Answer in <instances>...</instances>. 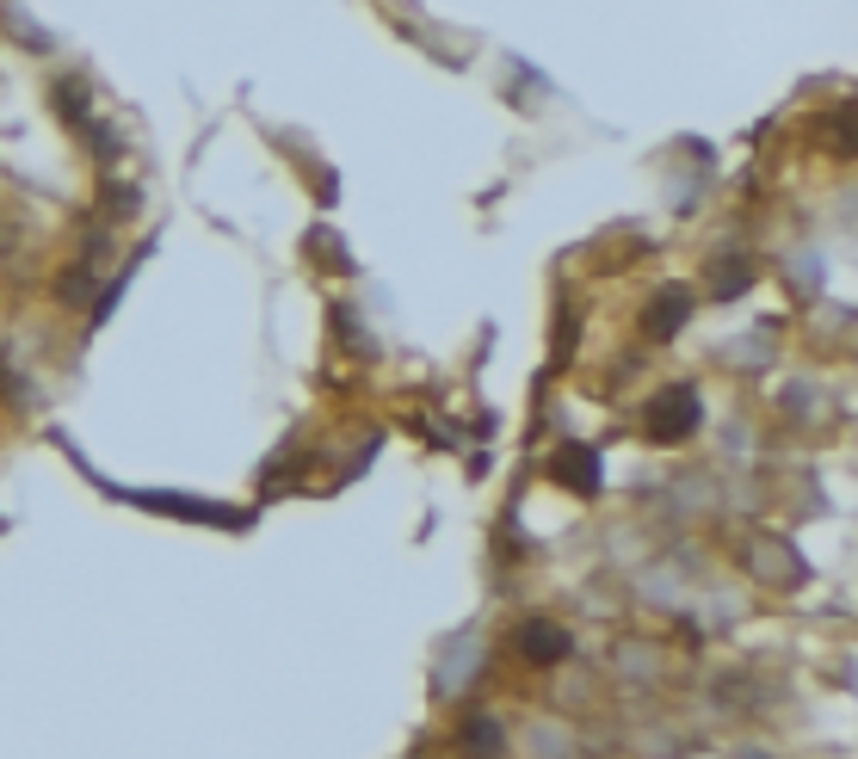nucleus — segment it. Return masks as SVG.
I'll return each mask as SVG.
<instances>
[{
    "instance_id": "4",
    "label": "nucleus",
    "mask_w": 858,
    "mask_h": 759,
    "mask_svg": "<svg viewBox=\"0 0 858 759\" xmlns=\"http://www.w3.org/2000/svg\"><path fill=\"white\" fill-rule=\"evenodd\" d=\"M556 469H562V476H581L575 488H593V476H599V457H593V451H568Z\"/></svg>"
},
{
    "instance_id": "5",
    "label": "nucleus",
    "mask_w": 858,
    "mask_h": 759,
    "mask_svg": "<svg viewBox=\"0 0 858 759\" xmlns=\"http://www.w3.org/2000/svg\"><path fill=\"white\" fill-rule=\"evenodd\" d=\"M463 741H470V753H476V747H482V753H494V747H500V741L488 735V722H470V729H463Z\"/></svg>"
},
{
    "instance_id": "3",
    "label": "nucleus",
    "mask_w": 858,
    "mask_h": 759,
    "mask_svg": "<svg viewBox=\"0 0 858 759\" xmlns=\"http://www.w3.org/2000/svg\"><path fill=\"white\" fill-rule=\"evenodd\" d=\"M519 642H525V655H531V661H556L562 648H568V636H556L550 624H531V630H525Z\"/></svg>"
},
{
    "instance_id": "1",
    "label": "nucleus",
    "mask_w": 858,
    "mask_h": 759,
    "mask_svg": "<svg viewBox=\"0 0 858 759\" xmlns=\"http://www.w3.org/2000/svg\"><path fill=\"white\" fill-rule=\"evenodd\" d=\"M698 426V389H667L661 402L649 408V432L655 439H686Z\"/></svg>"
},
{
    "instance_id": "2",
    "label": "nucleus",
    "mask_w": 858,
    "mask_h": 759,
    "mask_svg": "<svg viewBox=\"0 0 858 759\" xmlns=\"http://www.w3.org/2000/svg\"><path fill=\"white\" fill-rule=\"evenodd\" d=\"M679 321H686V297H661V303H649V315H642V334H655V340H667Z\"/></svg>"
}]
</instances>
